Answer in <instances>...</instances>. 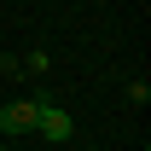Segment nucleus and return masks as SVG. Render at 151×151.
<instances>
[{"label":"nucleus","mask_w":151,"mask_h":151,"mask_svg":"<svg viewBox=\"0 0 151 151\" xmlns=\"http://www.w3.org/2000/svg\"><path fill=\"white\" fill-rule=\"evenodd\" d=\"M18 64H23L29 76H47V52H29V58H18Z\"/></svg>","instance_id":"3"},{"label":"nucleus","mask_w":151,"mask_h":151,"mask_svg":"<svg viewBox=\"0 0 151 151\" xmlns=\"http://www.w3.org/2000/svg\"><path fill=\"white\" fill-rule=\"evenodd\" d=\"M41 116V99H12L6 111H0V134H29Z\"/></svg>","instance_id":"2"},{"label":"nucleus","mask_w":151,"mask_h":151,"mask_svg":"<svg viewBox=\"0 0 151 151\" xmlns=\"http://www.w3.org/2000/svg\"><path fill=\"white\" fill-rule=\"evenodd\" d=\"M0 151H6V145H0Z\"/></svg>","instance_id":"5"},{"label":"nucleus","mask_w":151,"mask_h":151,"mask_svg":"<svg viewBox=\"0 0 151 151\" xmlns=\"http://www.w3.org/2000/svg\"><path fill=\"white\" fill-rule=\"evenodd\" d=\"M0 76H23V64H18V58H6V52H0Z\"/></svg>","instance_id":"4"},{"label":"nucleus","mask_w":151,"mask_h":151,"mask_svg":"<svg viewBox=\"0 0 151 151\" xmlns=\"http://www.w3.org/2000/svg\"><path fill=\"white\" fill-rule=\"evenodd\" d=\"M35 128L47 134L52 145H64V139H70V134H76V116L64 111V105H47V99H41V116H35Z\"/></svg>","instance_id":"1"}]
</instances>
